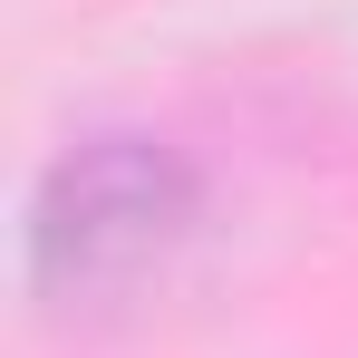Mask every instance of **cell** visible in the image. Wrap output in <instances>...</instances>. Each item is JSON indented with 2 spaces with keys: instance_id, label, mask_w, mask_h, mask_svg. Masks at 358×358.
I'll list each match as a JSON object with an SVG mask.
<instances>
[{
  "instance_id": "1",
  "label": "cell",
  "mask_w": 358,
  "mask_h": 358,
  "mask_svg": "<svg viewBox=\"0 0 358 358\" xmlns=\"http://www.w3.org/2000/svg\"><path fill=\"white\" fill-rule=\"evenodd\" d=\"M194 213V175H184L165 145L145 136H97L78 145L59 175L39 184V213H29V262L49 291H107L136 281Z\"/></svg>"
}]
</instances>
